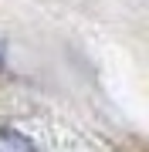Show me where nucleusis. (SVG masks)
<instances>
[{
  "mask_svg": "<svg viewBox=\"0 0 149 152\" xmlns=\"http://www.w3.org/2000/svg\"><path fill=\"white\" fill-rule=\"evenodd\" d=\"M0 152H37V145L17 129H0Z\"/></svg>",
  "mask_w": 149,
  "mask_h": 152,
  "instance_id": "obj_1",
  "label": "nucleus"
},
{
  "mask_svg": "<svg viewBox=\"0 0 149 152\" xmlns=\"http://www.w3.org/2000/svg\"><path fill=\"white\" fill-rule=\"evenodd\" d=\"M0 68H4V58H0Z\"/></svg>",
  "mask_w": 149,
  "mask_h": 152,
  "instance_id": "obj_2",
  "label": "nucleus"
}]
</instances>
